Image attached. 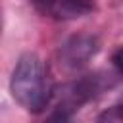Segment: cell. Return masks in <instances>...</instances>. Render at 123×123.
Returning <instances> with one entry per match:
<instances>
[{
    "mask_svg": "<svg viewBox=\"0 0 123 123\" xmlns=\"http://www.w3.org/2000/svg\"><path fill=\"white\" fill-rule=\"evenodd\" d=\"M106 86H110V81H106L100 73L94 75H85L79 81H75L63 94L62 102L69 104L73 110H79V106H83L85 102H88L90 98H94L96 94H100Z\"/></svg>",
    "mask_w": 123,
    "mask_h": 123,
    "instance_id": "277c9868",
    "label": "cell"
},
{
    "mask_svg": "<svg viewBox=\"0 0 123 123\" xmlns=\"http://www.w3.org/2000/svg\"><path fill=\"white\" fill-rule=\"evenodd\" d=\"M75 111H77V110H73L69 104L60 102V104L50 111V115L44 119V123H71V117H73Z\"/></svg>",
    "mask_w": 123,
    "mask_h": 123,
    "instance_id": "5b68a950",
    "label": "cell"
},
{
    "mask_svg": "<svg viewBox=\"0 0 123 123\" xmlns=\"http://www.w3.org/2000/svg\"><path fill=\"white\" fill-rule=\"evenodd\" d=\"M111 65H113V69L119 75H123V46H117L113 50V54H111Z\"/></svg>",
    "mask_w": 123,
    "mask_h": 123,
    "instance_id": "52a82bcc",
    "label": "cell"
},
{
    "mask_svg": "<svg viewBox=\"0 0 123 123\" xmlns=\"http://www.w3.org/2000/svg\"><path fill=\"white\" fill-rule=\"evenodd\" d=\"M10 92L13 100L31 113H40L50 104L54 81L48 65L38 54L27 52L19 56L10 77Z\"/></svg>",
    "mask_w": 123,
    "mask_h": 123,
    "instance_id": "6da1fadb",
    "label": "cell"
},
{
    "mask_svg": "<svg viewBox=\"0 0 123 123\" xmlns=\"http://www.w3.org/2000/svg\"><path fill=\"white\" fill-rule=\"evenodd\" d=\"M96 123H123V104H117V106L104 110L96 117Z\"/></svg>",
    "mask_w": 123,
    "mask_h": 123,
    "instance_id": "8992f818",
    "label": "cell"
},
{
    "mask_svg": "<svg viewBox=\"0 0 123 123\" xmlns=\"http://www.w3.org/2000/svg\"><path fill=\"white\" fill-rule=\"evenodd\" d=\"M98 48L100 44L94 35H73L58 48L60 65H63L65 69H79L98 52Z\"/></svg>",
    "mask_w": 123,
    "mask_h": 123,
    "instance_id": "7a4b0ae2",
    "label": "cell"
},
{
    "mask_svg": "<svg viewBox=\"0 0 123 123\" xmlns=\"http://www.w3.org/2000/svg\"><path fill=\"white\" fill-rule=\"evenodd\" d=\"M42 15L52 19H75L90 13L94 4L90 0H33Z\"/></svg>",
    "mask_w": 123,
    "mask_h": 123,
    "instance_id": "3957f363",
    "label": "cell"
}]
</instances>
